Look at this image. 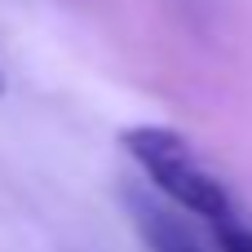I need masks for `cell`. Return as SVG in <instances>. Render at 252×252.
Instances as JSON below:
<instances>
[{"instance_id":"1","label":"cell","mask_w":252,"mask_h":252,"mask_svg":"<svg viewBox=\"0 0 252 252\" xmlns=\"http://www.w3.org/2000/svg\"><path fill=\"white\" fill-rule=\"evenodd\" d=\"M128 159L146 173V182L168 199L177 204L182 213L208 221V226H221L230 217H239V204L230 195V186L204 164V155L177 133V128H164V124H133L120 133Z\"/></svg>"},{"instance_id":"4","label":"cell","mask_w":252,"mask_h":252,"mask_svg":"<svg viewBox=\"0 0 252 252\" xmlns=\"http://www.w3.org/2000/svg\"><path fill=\"white\" fill-rule=\"evenodd\" d=\"M0 93H4V66H0Z\"/></svg>"},{"instance_id":"2","label":"cell","mask_w":252,"mask_h":252,"mask_svg":"<svg viewBox=\"0 0 252 252\" xmlns=\"http://www.w3.org/2000/svg\"><path fill=\"white\" fill-rule=\"evenodd\" d=\"M128 208H133V221H137V230H142V239H146V248H151V252H204V248H199V239H195L173 213H164L159 204L133 195Z\"/></svg>"},{"instance_id":"3","label":"cell","mask_w":252,"mask_h":252,"mask_svg":"<svg viewBox=\"0 0 252 252\" xmlns=\"http://www.w3.org/2000/svg\"><path fill=\"white\" fill-rule=\"evenodd\" d=\"M213 239H217V248H221V252H252V221L239 213V217L213 226Z\"/></svg>"}]
</instances>
